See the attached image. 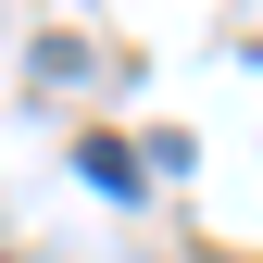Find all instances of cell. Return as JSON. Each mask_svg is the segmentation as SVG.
I'll list each match as a JSON object with an SVG mask.
<instances>
[{
	"label": "cell",
	"mask_w": 263,
	"mask_h": 263,
	"mask_svg": "<svg viewBox=\"0 0 263 263\" xmlns=\"http://www.w3.org/2000/svg\"><path fill=\"white\" fill-rule=\"evenodd\" d=\"M76 176L101 188V201H125V188H138V151H113V138H88V151H76Z\"/></svg>",
	"instance_id": "1"
}]
</instances>
